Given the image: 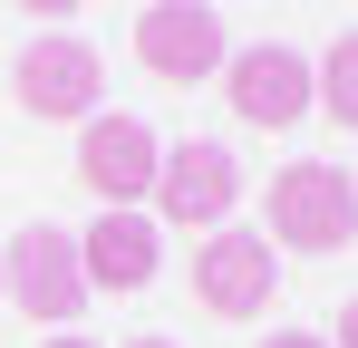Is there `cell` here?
Instances as JSON below:
<instances>
[{"label": "cell", "mask_w": 358, "mask_h": 348, "mask_svg": "<svg viewBox=\"0 0 358 348\" xmlns=\"http://www.w3.org/2000/svg\"><path fill=\"white\" fill-rule=\"evenodd\" d=\"M0 300H10V310H29V319H49V329H68V319L97 300L87 271H78V232L29 223L20 242H0Z\"/></svg>", "instance_id": "2"}, {"label": "cell", "mask_w": 358, "mask_h": 348, "mask_svg": "<svg viewBox=\"0 0 358 348\" xmlns=\"http://www.w3.org/2000/svg\"><path fill=\"white\" fill-rule=\"evenodd\" d=\"M155 261H165V223H155L145 203H107L97 223L78 232V271H87V290H107V300L145 290Z\"/></svg>", "instance_id": "9"}, {"label": "cell", "mask_w": 358, "mask_h": 348, "mask_svg": "<svg viewBox=\"0 0 358 348\" xmlns=\"http://www.w3.org/2000/svg\"><path fill=\"white\" fill-rule=\"evenodd\" d=\"M39 348H97V339H78V329H59V339H39Z\"/></svg>", "instance_id": "14"}, {"label": "cell", "mask_w": 358, "mask_h": 348, "mask_svg": "<svg viewBox=\"0 0 358 348\" xmlns=\"http://www.w3.org/2000/svg\"><path fill=\"white\" fill-rule=\"evenodd\" d=\"M194 300H203L213 319H262V310L281 300V252H271L252 223L194 232Z\"/></svg>", "instance_id": "3"}, {"label": "cell", "mask_w": 358, "mask_h": 348, "mask_svg": "<svg viewBox=\"0 0 358 348\" xmlns=\"http://www.w3.org/2000/svg\"><path fill=\"white\" fill-rule=\"evenodd\" d=\"M262 348H329V339H320V329H271Z\"/></svg>", "instance_id": "12"}, {"label": "cell", "mask_w": 358, "mask_h": 348, "mask_svg": "<svg viewBox=\"0 0 358 348\" xmlns=\"http://www.w3.org/2000/svg\"><path fill=\"white\" fill-rule=\"evenodd\" d=\"M223 107H233L242 126H262V136H291L300 116H310V58L281 49V39L233 49L223 58Z\"/></svg>", "instance_id": "6"}, {"label": "cell", "mask_w": 358, "mask_h": 348, "mask_svg": "<svg viewBox=\"0 0 358 348\" xmlns=\"http://www.w3.org/2000/svg\"><path fill=\"white\" fill-rule=\"evenodd\" d=\"M10 87H20V107L49 116V126H87L97 97H107V58L87 39H68V29H39L20 49V68H10Z\"/></svg>", "instance_id": "5"}, {"label": "cell", "mask_w": 358, "mask_h": 348, "mask_svg": "<svg viewBox=\"0 0 358 348\" xmlns=\"http://www.w3.org/2000/svg\"><path fill=\"white\" fill-rule=\"evenodd\" d=\"M242 203V165L213 145V136H184V145H165V165H155V194H145V213L165 232H213L233 223Z\"/></svg>", "instance_id": "4"}, {"label": "cell", "mask_w": 358, "mask_h": 348, "mask_svg": "<svg viewBox=\"0 0 358 348\" xmlns=\"http://www.w3.org/2000/svg\"><path fill=\"white\" fill-rule=\"evenodd\" d=\"M87 0H20V20H78Z\"/></svg>", "instance_id": "11"}, {"label": "cell", "mask_w": 358, "mask_h": 348, "mask_svg": "<svg viewBox=\"0 0 358 348\" xmlns=\"http://www.w3.org/2000/svg\"><path fill=\"white\" fill-rule=\"evenodd\" d=\"M329 348H358V300H339V339Z\"/></svg>", "instance_id": "13"}, {"label": "cell", "mask_w": 358, "mask_h": 348, "mask_svg": "<svg viewBox=\"0 0 358 348\" xmlns=\"http://www.w3.org/2000/svg\"><path fill=\"white\" fill-rule=\"evenodd\" d=\"M136 58H145V78H165V87H194V78H223V20L203 10V0H155L145 20H136Z\"/></svg>", "instance_id": "7"}, {"label": "cell", "mask_w": 358, "mask_h": 348, "mask_svg": "<svg viewBox=\"0 0 358 348\" xmlns=\"http://www.w3.org/2000/svg\"><path fill=\"white\" fill-rule=\"evenodd\" d=\"M155 165H165V145H155L145 116H87L78 126V184L97 203H145L155 194Z\"/></svg>", "instance_id": "8"}, {"label": "cell", "mask_w": 358, "mask_h": 348, "mask_svg": "<svg viewBox=\"0 0 358 348\" xmlns=\"http://www.w3.org/2000/svg\"><path fill=\"white\" fill-rule=\"evenodd\" d=\"M310 107L329 116V126H358V29H339L320 68H310Z\"/></svg>", "instance_id": "10"}, {"label": "cell", "mask_w": 358, "mask_h": 348, "mask_svg": "<svg viewBox=\"0 0 358 348\" xmlns=\"http://www.w3.org/2000/svg\"><path fill=\"white\" fill-rule=\"evenodd\" d=\"M349 184H358V174H349Z\"/></svg>", "instance_id": "16"}, {"label": "cell", "mask_w": 358, "mask_h": 348, "mask_svg": "<svg viewBox=\"0 0 358 348\" xmlns=\"http://www.w3.org/2000/svg\"><path fill=\"white\" fill-rule=\"evenodd\" d=\"M358 232V184L339 165H281L262 184V242L271 252H349Z\"/></svg>", "instance_id": "1"}, {"label": "cell", "mask_w": 358, "mask_h": 348, "mask_svg": "<svg viewBox=\"0 0 358 348\" xmlns=\"http://www.w3.org/2000/svg\"><path fill=\"white\" fill-rule=\"evenodd\" d=\"M126 348H175V339H155V329H145V339H126Z\"/></svg>", "instance_id": "15"}]
</instances>
